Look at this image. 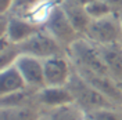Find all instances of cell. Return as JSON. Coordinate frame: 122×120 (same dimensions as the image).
Here are the masks:
<instances>
[{"label":"cell","mask_w":122,"mask_h":120,"mask_svg":"<svg viewBox=\"0 0 122 120\" xmlns=\"http://www.w3.org/2000/svg\"><path fill=\"white\" fill-rule=\"evenodd\" d=\"M86 120H89V119H87V117H86Z\"/></svg>","instance_id":"28"},{"label":"cell","mask_w":122,"mask_h":120,"mask_svg":"<svg viewBox=\"0 0 122 120\" xmlns=\"http://www.w3.org/2000/svg\"><path fill=\"white\" fill-rule=\"evenodd\" d=\"M17 46H18L21 54L32 55V57H36L42 61L56 57V55L67 54V50L53 36H50L45 29L35 33L32 37H29L28 40H25Z\"/></svg>","instance_id":"5"},{"label":"cell","mask_w":122,"mask_h":120,"mask_svg":"<svg viewBox=\"0 0 122 120\" xmlns=\"http://www.w3.org/2000/svg\"><path fill=\"white\" fill-rule=\"evenodd\" d=\"M119 86H121V90H122V83H121V84H119Z\"/></svg>","instance_id":"27"},{"label":"cell","mask_w":122,"mask_h":120,"mask_svg":"<svg viewBox=\"0 0 122 120\" xmlns=\"http://www.w3.org/2000/svg\"><path fill=\"white\" fill-rule=\"evenodd\" d=\"M40 120H46V119H45V116H43V117H42V119H40Z\"/></svg>","instance_id":"26"},{"label":"cell","mask_w":122,"mask_h":120,"mask_svg":"<svg viewBox=\"0 0 122 120\" xmlns=\"http://www.w3.org/2000/svg\"><path fill=\"white\" fill-rule=\"evenodd\" d=\"M47 1H49L51 6H61L65 0H47Z\"/></svg>","instance_id":"24"},{"label":"cell","mask_w":122,"mask_h":120,"mask_svg":"<svg viewBox=\"0 0 122 120\" xmlns=\"http://www.w3.org/2000/svg\"><path fill=\"white\" fill-rule=\"evenodd\" d=\"M42 26L65 50L75 40L82 37L75 30V28L72 26V23L69 22V19L67 18V15H65L61 6H51L50 7L45 19L42 21Z\"/></svg>","instance_id":"3"},{"label":"cell","mask_w":122,"mask_h":120,"mask_svg":"<svg viewBox=\"0 0 122 120\" xmlns=\"http://www.w3.org/2000/svg\"><path fill=\"white\" fill-rule=\"evenodd\" d=\"M21 55L18 46L8 42L6 37H1V46H0V68H7L14 65L18 57Z\"/></svg>","instance_id":"18"},{"label":"cell","mask_w":122,"mask_h":120,"mask_svg":"<svg viewBox=\"0 0 122 120\" xmlns=\"http://www.w3.org/2000/svg\"><path fill=\"white\" fill-rule=\"evenodd\" d=\"M86 117L87 115L75 102L58 106L54 109H49L45 112L46 120H86Z\"/></svg>","instance_id":"15"},{"label":"cell","mask_w":122,"mask_h":120,"mask_svg":"<svg viewBox=\"0 0 122 120\" xmlns=\"http://www.w3.org/2000/svg\"><path fill=\"white\" fill-rule=\"evenodd\" d=\"M45 83L50 87L67 86L74 75V65L67 54L56 55L43 61Z\"/></svg>","instance_id":"7"},{"label":"cell","mask_w":122,"mask_h":120,"mask_svg":"<svg viewBox=\"0 0 122 120\" xmlns=\"http://www.w3.org/2000/svg\"><path fill=\"white\" fill-rule=\"evenodd\" d=\"M42 29L43 26L32 18L1 14V23H0L1 37H6L8 42L14 44H20L28 40Z\"/></svg>","instance_id":"4"},{"label":"cell","mask_w":122,"mask_h":120,"mask_svg":"<svg viewBox=\"0 0 122 120\" xmlns=\"http://www.w3.org/2000/svg\"><path fill=\"white\" fill-rule=\"evenodd\" d=\"M67 55L69 57L75 69H83V70L108 75L106 64L100 53V47L90 42L89 39L81 37L75 40L67 48Z\"/></svg>","instance_id":"1"},{"label":"cell","mask_w":122,"mask_h":120,"mask_svg":"<svg viewBox=\"0 0 122 120\" xmlns=\"http://www.w3.org/2000/svg\"><path fill=\"white\" fill-rule=\"evenodd\" d=\"M119 21H121V26H122V15H121V18H119Z\"/></svg>","instance_id":"25"},{"label":"cell","mask_w":122,"mask_h":120,"mask_svg":"<svg viewBox=\"0 0 122 120\" xmlns=\"http://www.w3.org/2000/svg\"><path fill=\"white\" fill-rule=\"evenodd\" d=\"M26 88L28 86L15 65L3 68L0 70V95L13 94V92L22 91Z\"/></svg>","instance_id":"13"},{"label":"cell","mask_w":122,"mask_h":120,"mask_svg":"<svg viewBox=\"0 0 122 120\" xmlns=\"http://www.w3.org/2000/svg\"><path fill=\"white\" fill-rule=\"evenodd\" d=\"M85 8H86V13L90 17L92 21L93 19H101V18H106V17L112 15L111 8L108 7V4L104 0H96V1L90 3L89 6H86Z\"/></svg>","instance_id":"20"},{"label":"cell","mask_w":122,"mask_h":120,"mask_svg":"<svg viewBox=\"0 0 122 120\" xmlns=\"http://www.w3.org/2000/svg\"><path fill=\"white\" fill-rule=\"evenodd\" d=\"M75 69V68H74ZM79 75L83 77L90 86H93L96 90L101 92L103 95H106L111 102H114L115 105L122 106V90L119 83H117L108 75L103 73H96L90 70H83V69H75Z\"/></svg>","instance_id":"9"},{"label":"cell","mask_w":122,"mask_h":120,"mask_svg":"<svg viewBox=\"0 0 122 120\" xmlns=\"http://www.w3.org/2000/svg\"><path fill=\"white\" fill-rule=\"evenodd\" d=\"M104 1L108 4V7L111 8L112 15L121 18V15H122V0H104Z\"/></svg>","instance_id":"21"},{"label":"cell","mask_w":122,"mask_h":120,"mask_svg":"<svg viewBox=\"0 0 122 120\" xmlns=\"http://www.w3.org/2000/svg\"><path fill=\"white\" fill-rule=\"evenodd\" d=\"M107 72L117 83H122V43L99 46Z\"/></svg>","instance_id":"11"},{"label":"cell","mask_w":122,"mask_h":120,"mask_svg":"<svg viewBox=\"0 0 122 120\" xmlns=\"http://www.w3.org/2000/svg\"><path fill=\"white\" fill-rule=\"evenodd\" d=\"M85 37L97 46L122 43V26L119 18L110 15L101 19H93Z\"/></svg>","instance_id":"6"},{"label":"cell","mask_w":122,"mask_h":120,"mask_svg":"<svg viewBox=\"0 0 122 120\" xmlns=\"http://www.w3.org/2000/svg\"><path fill=\"white\" fill-rule=\"evenodd\" d=\"M67 86H68V88L72 92L74 102L86 115L90 112H94L97 109L118 106L115 105L114 102H111L106 95L99 92L93 86H90L75 69H74V75H72V77H71V80H69V83Z\"/></svg>","instance_id":"2"},{"label":"cell","mask_w":122,"mask_h":120,"mask_svg":"<svg viewBox=\"0 0 122 120\" xmlns=\"http://www.w3.org/2000/svg\"><path fill=\"white\" fill-rule=\"evenodd\" d=\"M45 3H47V0H14V3H13V6H11L7 14L33 18L36 11Z\"/></svg>","instance_id":"17"},{"label":"cell","mask_w":122,"mask_h":120,"mask_svg":"<svg viewBox=\"0 0 122 120\" xmlns=\"http://www.w3.org/2000/svg\"><path fill=\"white\" fill-rule=\"evenodd\" d=\"M89 120H122V106L103 108L87 113Z\"/></svg>","instance_id":"19"},{"label":"cell","mask_w":122,"mask_h":120,"mask_svg":"<svg viewBox=\"0 0 122 120\" xmlns=\"http://www.w3.org/2000/svg\"><path fill=\"white\" fill-rule=\"evenodd\" d=\"M0 109V120H40L45 116V109L39 104Z\"/></svg>","instance_id":"14"},{"label":"cell","mask_w":122,"mask_h":120,"mask_svg":"<svg viewBox=\"0 0 122 120\" xmlns=\"http://www.w3.org/2000/svg\"><path fill=\"white\" fill-rule=\"evenodd\" d=\"M72 1H75L76 4H79V6H82V7H86V6H89L90 3L96 1V0H72Z\"/></svg>","instance_id":"23"},{"label":"cell","mask_w":122,"mask_h":120,"mask_svg":"<svg viewBox=\"0 0 122 120\" xmlns=\"http://www.w3.org/2000/svg\"><path fill=\"white\" fill-rule=\"evenodd\" d=\"M14 0H0V11L1 14H7L10 11V8L13 6Z\"/></svg>","instance_id":"22"},{"label":"cell","mask_w":122,"mask_h":120,"mask_svg":"<svg viewBox=\"0 0 122 120\" xmlns=\"http://www.w3.org/2000/svg\"><path fill=\"white\" fill-rule=\"evenodd\" d=\"M36 101L46 112L49 109L74 104V97H72V92L68 88V86H64V87L45 86L42 90L36 91Z\"/></svg>","instance_id":"10"},{"label":"cell","mask_w":122,"mask_h":120,"mask_svg":"<svg viewBox=\"0 0 122 120\" xmlns=\"http://www.w3.org/2000/svg\"><path fill=\"white\" fill-rule=\"evenodd\" d=\"M38 104L36 91L26 88L22 91H17L7 95H0V108H14V106H26Z\"/></svg>","instance_id":"16"},{"label":"cell","mask_w":122,"mask_h":120,"mask_svg":"<svg viewBox=\"0 0 122 120\" xmlns=\"http://www.w3.org/2000/svg\"><path fill=\"white\" fill-rule=\"evenodd\" d=\"M14 65L21 72V75H22L28 88L39 91L46 86L43 61L42 60H39L36 57H32V55L21 54Z\"/></svg>","instance_id":"8"},{"label":"cell","mask_w":122,"mask_h":120,"mask_svg":"<svg viewBox=\"0 0 122 120\" xmlns=\"http://www.w3.org/2000/svg\"><path fill=\"white\" fill-rule=\"evenodd\" d=\"M61 7L64 10L67 18L69 19V22L72 23V26L75 28V30L82 37H85V35L87 32V28H89V25L92 22L90 17L86 13V8L76 4L72 0H65L61 4Z\"/></svg>","instance_id":"12"}]
</instances>
